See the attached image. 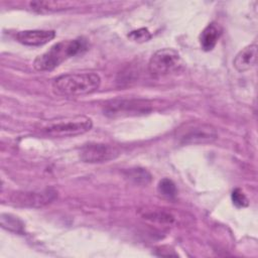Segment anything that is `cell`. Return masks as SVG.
I'll list each match as a JSON object with an SVG mask.
<instances>
[{"instance_id": "9a60e30c", "label": "cell", "mask_w": 258, "mask_h": 258, "mask_svg": "<svg viewBox=\"0 0 258 258\" xmlns=\"http://www.w3.org/2000/svg\"><path fill=\"white\" fill-rule=\"evenodd\" d=\"M157 190L158 192L165 197V198H168V199H172L176 196V186L174 184V182L169 179V178H162L159 182H158V185H157Z\"/></svg>"}, {"instance_id": "3957f363", "label": "cell", "mask_w": 258, "mask_h": 258, "mask_svg": "<svg viewBox=\"0 0 258 258\" xmlns=\"http://www.w3.org/2000/svg\"><path fill=\"white\" fill-rule=\"evenodd\" d=\"M217 138L216 128L207 123L188 122L182 124L176 130V139L183 145L211 143Z\"/></svg>"}, {"instance_id": "7a4b0ae2", "label": "cell", "mask_w": 258, "mask_h": 258, "mask_svg": "<svg viewBox=\"0 0 258 258\" xmlns=\"http://www.w3.org/2000/svg\"><path fill=\"white\" fill-rule=\"evenodd\" d=\"M101 78L96 73H72L56 77L51 84L54 94L63 97H78L96 92Z\"/></svg>"}, {"instance_id": "52a82bcc", "label": "cell", "mask_w": 258, "mask_h": 258, "mask_svg": "<svg viewBox=\"0 0 258 258\" xmlns=\"http://www.w3.org/2000/svg\"><path fill=\"white\" fill-rule=\"evenodd\" d=\"M56 198L57 191L54 188L47 187L42 190L15 192L10 197V202L13 205L21 207L41 208L46 205H49Z\"/></svg>"}, {"instance_id": "2e32d148", "label": "cell", "mask_w": 258, "mask_h": 258, "mask_svg": "<svg viewBox=\"0 0 258 258\" xmlns=\"http://www.w3.org/2000/svg\"><path fill=\"white\" fill-rule=\"evenodd\" d=\"M152 34L151 32L147 29V28H139L136 30H133L131 32H129L128 34V38L134 42H138V43H142L145 41H148L151 38Z\"/></svg>"}, {"instance_id": "ac0fdd59", "label": "cell", "mask_w": 258, "mask_h": 258, "mask_svg": "<svg viewBox=\"0 0 258 258\" xmlns=\"http://www.w3.org/2000/svg\"><path fill=\"white\" fill-rule=\"evenodd\" d=\"M145 217L147 219L156 221L158 223H167L170 224L173 222V217L168 214V213H164V212H155V213H149L146 214Z\"/></svg>"}, {"instance_id": "7c38bea8", "label": "cell", "mask_w": 258, "mask_h": 258, "mask_svg": "<svg viewBox=\"0 0 258 258\" xmlns=\"http://www.w3.org/2000/svg\"><path fill=\"white\" fill-rule=\"evenodd\" d=\"M74 2L69 1H32L28 3L31 10L38 13H48L73 8Z\"/></svg>"}, {"instance_id": "9c48e42d", "label": "cell", "mask_w": 258, "mask_h": 258, "mask_svg": "<svg viewBox=\"0 0 258 258\" xmlns=\"http://www.w3.org/2000/svg\"><path fill=\"white\" fill-rule=\"evenodd\" d=\"M55 37L54 30H43V29H34V30H23L19 31L15 38L18 42L28 46H40L43 45Z\"/></svg>"}, {"instance_id": "6da1fadb", "label": "cell", "mask_w": 258, "mask_h": 258, "mask_svg": "<svg viewBox=\"0 0 258 258\" xmlns=\"http://www.w3.org/2000/svg\"><path fill=\"white\" fill-rule=\"evenodd\" d=\"M87 49L88 42L82 37L58 41L34 59L33 68L38 72L52 71L67 59L82 54Z\"/></svg>"}, {"instance_id": "5b68a950", "label": "cell", "mask_w": 258, "mask_h": 258, "mask_svg": "<svg viewBox=\"0 0 258 258\" xmlns=\"http://www.w3.org/2000/svg\"><path fill=\"white\" fill-rule=\"evenodd\" d=\"M183 61L173 48H161L155 51L148 61V71L153 76H165L179 71Z\"/></svg>"}, {"instance_id": "ba28073f", "label": "cell", "mask_w": 258, "mask_h": 258, "mask_svg": "<svg viewBox=\"0 0 258 258\" xmlns=\"http://www.w3.org/2000/svg\"><path fill=\"white\" fill-rule=\"evenodd\" d=\"M120 150L110 144L105 143H88L84 145L80 152V157L84 162L101 163L117 158Z\"/></svg>"}, {"instance_id": "4fadbf2b", "label": "cell", "mask_w": 258, "mask_h": 258, "mask_svg": "<svg viewBox=\"0 0 258 258\" xmlns=\"http://www.w3.org/2000/svg\"><path fill=\"white\" fill-rule=\"evenodd\" d=\"M0 223H1L2 228L6 229L10 232H14V233H18V234H22L24 232L23 223L21 222V220L18 219V217H15L13 215L1 214Z\"/></svg>"}, {"instance_id": "8fae6325", "label": "cell", "mask_w": 258, "mask_h": 258, "mask_svg": "<svg viewBox=\"0 0 258 258\" xmlns=\"http://www.w3.org/2000/svg\"><path fill=\"white\" fill-rule=\"evenodd\" d=\"M222 34V27L216 22L208 24L200 34L201 47L205 51H211L217 44Z\"/></svg>"}, {"instance_id": "30bf717a", "label": "cell", "mask_w": 258, "mask_h": 258, "mask_svg": "<svg viewBox=\"0 0 258 258\" xmlns=\"http://www.w3.org/2000/svg\"><path fill=\"white\" fill-rule=\"evenodd\" d=\"M257 48H258V46L256 43L249 44V45L245 46L244 48H242L236 54V56L233 60L234 68L240 73H243V72H246V71H249L250 69H252L256 63Z\"/></svg>"}, {"instance_id": "277c9868", "label": "cell", "mask_w": 258, "mask_h": 258, "mask_svg": "<svg viewBox=\"0 0 258 258\" xmlns=\"http://www.w3.org/2000/svg\"><path fill=\"white\" fill-rule=\"evenodd\" d=\"M93 122L85 116H78L72 119L48 122L41 127V131L50 137H73L90 131Z\"/></svg>"}, {"instance_id": "8992f818", "label": "cell", "mask_w": 258, "mask_h": 258, "mask_svg": "<svg viewBox=\"0 0 258 258\" xmlns=\"http://www.w3.org/2000/svg\"><path fill=\"white\" fill-rule=\"evenodd\" d=\"M151 111V104L146 100H114L106 104L104 114L109 117L144 115Z\"/></svg>"}, {"instance_id": "e0dca14e", "label": "cell", "mask_w": 258, "mask_h": 258, "mask_svg": "<svg viewBox=\"0 0 258 258\" xmlns=\"http://www.w3.org/2000/svg\"><path fill=\"white\" fill-rule=\"evenodd\" d=\"M232 202L237 208H245L249 205V201L246 195L240 188H235L231 195Z\"/></svg>"}, {"instance_id": "5bb4252c", "label": "cell", "mask_w": 258, "mask_h": 258, "mask_svg": "<svg viewBox=\"0 0 258 258\" xmlns=\"http://www.w3.org/2000/svg\"><path fill=\"white\" fill-rule=\"evenodd\" d=\"M126 177H128L135 184L147 185L151 181V174L144 168L135 167L125 171Z\"/></svg>"}]
</instances>
